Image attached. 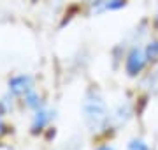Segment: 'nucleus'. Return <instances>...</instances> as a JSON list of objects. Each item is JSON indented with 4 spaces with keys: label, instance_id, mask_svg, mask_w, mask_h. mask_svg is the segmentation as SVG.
<instances>
[{
    "label": "nucleus",
    "instance_id": "11",
    "mask_svg": "<svg viewBox=\"0 0 158 150\" xmlns=\"http://www.w3.org/2000/svg\"><path fill=\"white\" fill-rule=\"evenodd\" d=\"M4 131H6V124H4L2 117H0V134H4Z\"/></svg>",
    "mask_w": 158,
    "mask_h": 150
},
{
    "label": "nucleus",
    "instance_id": "1",
    "mask_svg": "<svg viewBox=\"0 0 158 150\" xmlns=\"http://www.w3.org/2000/svg\"><path fill=\"white\" fill-rule=\"evenodd\" d=\"M83 113L85 122L90 127V131H100L109 122V111L102 97L95 92H88L83 103Z\"/></svg>",
    "mask_w": 158,
    "mask_h": 150
},
{
    "label": "nucleus",
    "instance_id": "9",
    "mask_svg": "<svg viewBox=\"0 0 158 150\" xmlns=\"http://www.w3.org/2000/svg\"><path fill=\"white\" fill-rule=\"evenodd\" d=\"M128 150H149V147L142 139H132L128 145Z\"/></svg>",
    "mask_w": 158,
    "mask_h": 150
},
{
    "label": "nucleus",
    "instance_id": "2",
    "mask_svg": "<svg viewBox=\"0 0 158 150\" xmlns=\"http://www.w3.org/2000/svg\"><path fill=\"white\" fill-rule=\"evenodd\" d=\"M148 62H149V60H148L146 50H142V48H132V51L128 53L127 62H125L127 74L128 76H137L144 67H146Z\"/></svg>",
    "mask_w": 158,
    "mask_h": 150
},
{
    "label": "nucleus",
    "instance_id": "5",
    "mask_svg": "<svg viewBox=\"0 0 158 150\" xmlns=\"http://www.w3.org/2000/svg\"><path fill=\"white\" fill-rule=\"evenodd\" d=\"M49 120H51V111L46 110V108H37L35 117H34V124H32V129H34V131H39V129H42Z\"/></svg>",
    "mask_w": 158,
    "mask_h": 150
},
{
    "label": "nucleus",
    "instance_id": "10",
    "mask_svg": "<svg viewBox=\"0 0 158 150\" xmlns=\"http://www.w3.org/2000/svg\"><path fill=\"white\" fill-rule=\"evenodd\" d=\"M97 150H114V147H111V145H102V147H98Z\"/></svg>",
    "mask_w": 158,
    "mask_h": 150
},
{
    "label": "nucleus",
    "instance_id": "8",
    "mask_svg": "<svg viewBox=\"0 0 158 150\" xmlns=\"http://www.w3.org/2000/svg\"><path fill=\"white\" fill-rule=\"evenodd\" d=\"M25 101H27V104H28L30 108H40V101H39V97H37V94L32 90V92H28L27 95H25Z\"/></svg>",
    "mask_w": 158,
    "mask_h": 150
},
{
    "label": "nucleus",
    "instance_id": "6",
    "mask_svg": "<svg viewBox=\"0 0 158 150\" xmlns=\"http://www.w3.org/2000/svg\"><path fill=\"white\" fill-rule=\"evenodd\" d=\"M130 113H132V111H130L128 104H127V103L119 104L118 108H116V111L113 113V118H114V120H118V124H125V122L130 118Z\"/></svg>",
    "mask_w": 158,
    "mask_h": 150
},
{
    "label": "nucleus",
    "instance_id": "4",
    "mask_svg": "<svg viewBox=\"0 0 158 150\" xmlns=\"http://www.w3.org/2000/svg\"><path fill=\"white\" fill-rule=\"evenodd\" d=\"M125 6H127L125 0H93L91 11L95 14H100V12H106V11H118Z\"/></svg>",
    "mask_w": 158,
    "mask_h": 150
},
{
    "label": "nucleus",
    "instance_id": "3",
    "mask_svg": "<svg viewBox=\"0 0 158 150\" xmlns=\"http://www.w3.org/2000/svg\"><path fill=\"white\" fill-rule=\"evenodd\" d=\"M9 90H11L12 95L16 97H25L28 92L34 90V83H32V78L30 76H14L11 81H9Z\"/></svg>",
    "mask_w": 158,
    "mask_h": 150
},
{
    "label": "nucleus",
    "instance_id": "7",
    "mask_svg": "<svg viewBox=\"0 0 158 150\" xmlns=\"http://www.w3.org/2000/svg\"><path fill=\"white\" fill-rule=\"evenodd\" d=\"M144 50H146L148 60H156L158 58V41H151Z\"/></svg>",
    "mask_w": 158,
    "mask_h": 150
}]
</instances>
